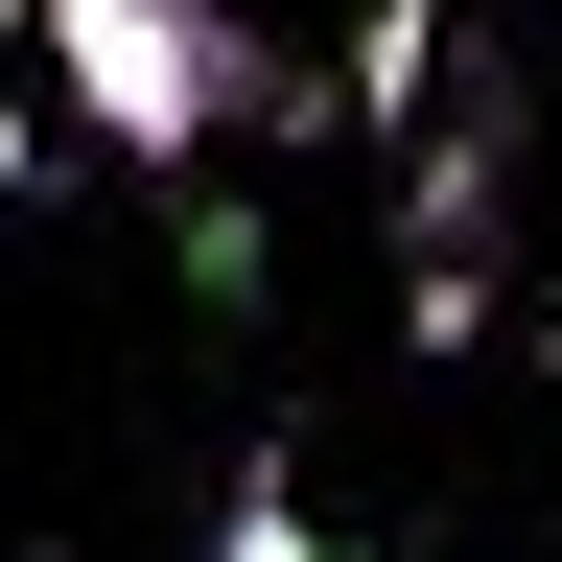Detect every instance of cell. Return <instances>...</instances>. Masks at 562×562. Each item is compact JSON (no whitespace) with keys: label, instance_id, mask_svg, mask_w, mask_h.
<instances>
[{"label":"cell","instance_id":"obj_1","mask_svg":"<svg viewBox=\"0 0 562 562\" xmlns=\"http://www.w3.org/2000/svg\"><path fill=\"white\" fill-rule=\"evenodd\" d=\"M24 70L117 140V165H165V188L211 165V140H281V117H305L235 0H24Z\"/></svg>","mask_w":562,"mask_h":562},{"label":"cell","instance_id":"obj_2","mask_svg":"<svg viewBox=\"0 0 562 562\" xmlns=\"http://www.w3.org/2000/svg\"><path fill=\"white\" fill-rule=\"evenodd\" d=\"M492 235H516V94H446V117L398 140V328L422 351L492 328V281H516Z\"/></svg>","mask_w":562,"mask_h":562},{"label":"cell","instance_id":"obj_3","mask_svg":"<svg viewBox=\"0 0 562 562\" xmlns=\"http://www.w3.org/2000/svg\"><path fill=\"white\" fill-rule=\"evenodd\" d=\"M446 24H469V0H375V24H351V70H328L281 140H375V165H398V140L446 117V94H422V70H446Z\"/></svg>","mask_w":562,"mask_h":562},{"label":"cell","instance_id":"obj_4","mask_svg":"<svg viewBox=\"0 0 562 562\" xmlns=\"http://www.w3.org/2000/svg\"><path fill=\"white\" fill-rule=\"evenodd\" d=\"M211 562H351V539H328L305 492H281V446H258V469H235V516H211Z\"/></svg>","mask_w":562,"mask_h":562},{"label":"cell","instance_id":"obj_5","mask_svg":"<svg viewBox=\"0 0 562 562\" xmlns=\"http://www.w3.org/2000/svg\"><path fill=\"white\" fill-rule=\"evenodd\" d=\"M188 305H258V188H188Z\"/></svg>","mask_w":562,"mask_h":562},{"label":"cell","instance_id":"obj_6","mask_svg":"<svg viewBox=\"0 0 562 562\" xmlns=\"http://www.w3.org/2000/svg\"><path fill=\"white\" fill-rule=\"evenodd\" d=\"M24 94H47V70H0V211L47 188V117H24Z\"/></svg>","mask_w":562,"mask_h":562},{"label":"cell","instance_id":"obj_7","mask_svg":"<svg viewBox=\"0 0 562 562\" xmlns=\"http://www.w3.org/2000/svg\"><path fill=\"white\" fill-rule=\"evenodd\" d=\"M539 375H562V305H539Z\"/></svg>","mask_w":562,"mask_h":562}]
</instances>
